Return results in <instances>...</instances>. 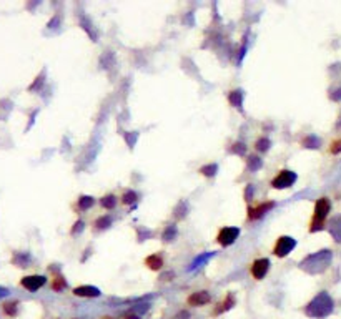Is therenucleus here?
I'll return each instance as SVG.
<instances>
[{
  "instance_id": "f257e3e1",
  "label": "nucleus",
  "mask_w": 341,
  "mask_h": 319,
  "mask_svg": "<svg viewBox=\"0 0 341 319\" xmlns=\"http://www.w3.org/2000/svg\"><path fill=\"white\" fill-rule=\"evenodd\" d=\"M333 306H335L333 298L326 291H322V292H318V294L313 298L308 304H306L305 314L308 317L323 319V317L330 316L333 312Z\"/></svg>"
},
{
  "instance_id": "f03ea898",
  "label": "nucleus",
  "mask_w": 341,
  "mask_h": 319,
  "mask_svg": "<svg viewBox=\"0 0 341 319\" xmlns=\"http://www.w3.org/2000/svg\"><path fill=\"white\" fill-rule=\"evenodd\" d=\"M333 261V255L330 249H322L318 253H313V255L306 256L302 263H300V268L303 271L310 272V275H318V272H323Z\"/></svg>"
},
{
  "instance_id": "7ed1b4c3",
  "label": "nucleus",
  "mask_w": 341,
  "mask_h": 319,
  "mask_svg": "<svg viewBox=\"0 0 341 319\" xmlns=\"http://www.w3.org/2000/svg\"><path fill=\"white\" fill-rule=\"evenodd\" d=\"M330 211H331V203L328 198L316 199L315 208H313V215L310 219L308 231L316 233V231L325 230V224H326V219H328V216H330Z\"/></svg>"
},
{
  "instance_id": "20e7f679",
  "label": "nucleus",
  "mask_w": 341,
  "mask_h": 319,
  "mask_svg": "<svg viewBox=\"0 0 341 319\" xmlns=\"http://www.w3.org/2000/svg\"><path fill=\"white\" fill-rule=\"evenodd\" d=\"M298 175L291 170H280L275 176L271 178V188L275 190H286L291 188L296 183Z\"/></svg>"
},
{
  "instance_id": "39448f33",
  "label": "nucleus",
  "mask_w": 341,
  "mask_h": 319,
  "mask_svg": "<svg viewBox=\"0 0 341 319\" xmlns=\"http://www.w3.org/2000/svg\"><path fill=\"white\" fill-rule=\"evenodd\" d=\"M276 206V203L273 201V199H266V201H260L257 204H250L248 206V215H246V219L248 221H258V219H262L266 213H270L273 208Z\"/></svg>"
},
{
  "instance_id": "423d86ee",
  "label": "nucleus",
  "mask_w": 341,
  "mask_h": 319,
  "mask_svg": "<svg viewBox=\"0 0 341 319\" xmlns=\"http://www.w3.org/2000/svg\"><path fill=\"white\" fill-rule=\"evenodd\" d=\"M295 248H296V239L293 236L283 235L275 241V246H273V255H275L276 258H286Z\"/></svg>"
},
{
  "instance_id": "0eeeda50",
  "label": "nucleus",
  "mask_w": 341,
  "mask_h": 319,
  "mask_svg": "<svg viewBox=\"0 0 341 319\" xmlns=\"http://www.w3.org/2000/svg\"><path fill=\"white\" fill-rule=\"evenodd\" d=\"M238 236H240L238 228H235V226H225V228H222L218 231L217 243L220 246H223V248H228V246H231L233 243L237 241Z\"/></svg>"
},
{
  "instance_id": "6e6552de",
  "label": "nucleus",
  "mask_w": 341,
  "mask_h": 319,
  "mask_svg": "<svg viewBox=\"0 0 341 319\" xmlns=\"http://www.w3.org/2000/svg\"><path fill=\"white\" fill-rule=\"evenodd\" d=\"M268 271H270V259L268 258H257L250 266V275L253 279H257V281L263 279L266 275H268Z\"/></svg>"
},
{
  "instance_id": "1a4fd4ad",
  "label": "nucleus",
  "mask_w": 341,
  "mask_h": 319,
  "mask_svg": "<svg viewBox=\"0 0 341 319\" xmlns=\"http://www.w3.org/2000/svg\"><path fill=\"white\" fill-rule=\"evenodd\" d=\"M47 283V278L45 276H40V275H32V276H25L20 279V286L25 288L27 291H38L40 288H44Z\"/></svg>"
},
{
  "instance_id": "9d476101",
  "label": "nucleus",
  "mask_w": 341,
  "mask_h": 319,
  "mask_svg": "<svg viewBox=\"0 0 341 319\" xmlns=\"http://www.w3.org/2000/svg\"><path fill=\"white\" fill-rule=\"evenodd\" d=\"M211 301V296L208 291H195L186 298V304L191 306V308H202V306H206Z\"/></svg>"
},
{
  "instance_id": "9b49d317",
  "label": "nucleus",
  "mask_w": 341,
  "mask_h": 319,
  "mask_svg": "<svg viewBox=\"0 0 341 319\" xmlns=\"http://www.w3.org/2000/svg\"><path fill=\"white\" fill-rule=\"evenodd\" d=\"M233 306H237V298H235V294L233 292H228L222 301H220L217 306H215V309H213V316H220V314H223V312H226V311H230Z\"/></svg>"
},
{
  "instance_id": "f8f14e48",
  "label": "nucleus",
  "mask_w": 341,
  "mask_h": 319,
  "mask_svg": "<svg viewBox=\"0 0 341 319\" xmlns=\"http://www.w3.org/2000/svg\"><path fill=\"white\" fill-rule=\"evenodd\" d=\"M73 296H78V298H98L102 292H100L98 288L95 286H90V284H82V286H77V288H73Z\"/></svg>"
},
{
  "instance_id": "ddd939ff",
  "label": "nucleus",
  "mask_w": 341,
  "mask_h": 319,
  "mask_svg": "<svg viewBox=\"0 0 341 319\" xmlns=\"http://www.w3.org/2000/svg\"><path fill=\"white\" fill-rule=\"evenodd\" d=\"M145 266L148 268L150 271H160L165 266V259H163V256L160 255V253H153V255H150V256H146L145 258Z\"/></svg>"
},
{
  "instance_id": "4468645a",
  "label": "nucleus",
  "mask_w": 341,
  "mask_h": 319,
  "mask_svg": "<svg viewBox=\"0 0 341 319\" xmlns=\"http://www.w3.org/2000/svg\"><path fill=\"white\" fill-rule=\"evenodd\" d=\"M113 223V218L110 215H103L95 219V223H93V228H95L97 231H102V230H109L110 226Z\"/></svg>"
},
{
  "instance_id": "2eb2a0df",
  "label": "nucleus",
  "mask_w": 341,
  "mask_h": 319,
  "mask_svg": "<svg viewBox=\"0 0 341 319\" xmlns=\"http://www.w3.org/2000/svg\"><path fill=\"white\" fill-rule=\"evenodd\" d=\"M330 233H331V236L335 238L336 243H341V216L335 218L330 223Z\"/></svg>"
},
{
  "instance_id": "dca6fc26",
  "label": "nucleus",
  "mask_w": 341,
  "mask_h": 319,
  "mask_svg": "<svg viewBox=\"0 0 341 319\" xmlns=\"http://www.w3.org/2000/svg\"><path fill=\"white\" fill-rule=\"evenodd\" d=\"M95 204V199H93L92 196H87V195H83V196H80L78 198V201H77V210L78 211H87V210H90L92 206Z\"/></svg>"
},
{
  "instance_id": "f3484780",
  "label": "nucleus",
  "mask_w": 341,
  "mask_h": 319,
  "mask_svg": "<svg viewBox=\"0 0 341 319\" xmlns=\"http://www.w3.org/2000/svg\"><path fill=\"white\" fill-rule=\"evenodd\" d=\"M177 235H178V230H177V226H175V224H168V226H166V228H165L163 235H162V241H163V243H170V241H175Z\"/></svg>"
},
{
  "instance_id": "a211bd4d",
  "label": "nucleus",
  "mask_w": 341,
  "mask_h": 319,
  "mask_svg": "<svg viewBox=\"0 0 341 319\" xmlns=\"http://www.w3.org/2000/svg\"><path fill=\"white\" fill-rule=\"evenodd\" d=\"M117 203H118V198L115 195H112V193L100 198V204H102V208L105 210H113L117 206Z\"/></svg>"
},
{
  "instance_id": "6ab92c4d",
  "label": "nucleus",
  "mask_w": 341,
  "mask_h": 319,
  "mask_svg": "<svg viewBox=\"0 0 341 319\" xmlns=\"http://www.w3.org/2000/svg\"><path fill=\"white\" fill-rule=\"evenodd\" d=\"M228 102L235 106V108H242V102H243V92L242 90H233L228 95Z\"/></svg>"
},
{
  "instance_id": "aec40b11",
  "label": "nucleus",
  "mask_w": 341,
  "mask_h": 319,
  "mask_svg": "<svg viewBox=\"0 0 341 319\" xmlns=\"http://www.w3.org/2000/svg\"><path fill=\"white\" fill-rule=\"evenodd\" d=\"M67 288V281H65V278L62 276V275H57L52 278V289L53 291H57V292H60V291H63Z\"/></svg>"
},
{
  "instance_id": "412c9836",
  "label": "nucleus",
  "mask_w": 341,
  "mask_h": 319,
  "mask_svg": "<svg viewBox=\"0 0 341 319\" xmlns=\"http://www.w3.org/2000/svg\"><path fill=\"white\" fill-rule=\"evenodd\" d=\"M217 171H218V165L217 163H208V165H205V166H202V168L198 170V173H202L203 176H206V178H213L217 175Z\"/></svg>"
},
{
  "instance_id": "4be33fe9",
  "label": "nucleus",
  "mask_w": 341,
  "mask_h": 319,
  "mask_svg": "<svg viewBox=\"0 0 341 319\" xmlns=\"http://www.w3.org/2000/svg\"><path fill=\"white\" fill-rule=\"evenodd\" d=\"M18 311V303L17 301H10L4 304V314L9 317H15Z\"/></svg>"
},
{
  "instance_id": "5701e85b",
  "label": "nucleus",
  "mask_w": 341,
  "mask_h": 319,
  "mask_svg": "<svg viewBox=\"0 0 341 319\" xmlns=\"http://www.w3.org/2000/svg\"><path fill=\"white\" fill-rule=\"evenodd\" d=\"M270 146H271V142H270V138H266V136L258 138V140H257V143H255L257 151H262V153H266V151H268V150H270Z\"/></svg>"
},
{
  "instance_id": "b1692460",
  "label": "nucleus",
  "mask_w": 341,
  "mask_h": 319,
  "mask_svg": "<svg viewBox=\"0 0 341 319\" xmlns=\"http://www.w3.org/2000/svg\"><path fill=\"white\" fill-rule=\"evenodd\" d=\"M122 203L123 204H132V203H137V199H138V195L135 191H132V190H129V191H125L123 195H122Z\"/></svg>"
},
{
  "instance_id": "393cba45",
  "label": "nucleus",
  "mask_w": 341,
  "mask_h": 319,
  "mask_svg": "<svg viewBox=\"0 0 341 319\" xmlns=\"http://www.w3.org/2000/svg\"><path fill=\"white\" fill-rule=\"evenodd\" d=\"M246 163H248V168H250L251 171H257V170L262 168V160H260L258 156H255V155L248 156V160H246Z\"/></svg>"
},
{
  "instance_id": "a878e982",
  "label": "nucleus",
  "mask_w": 341,
  "mask_h": 319,
  "mask_svg": "<svg viewBox=\"0 0 341 319\" xmlns=\"http://www.w3.org/2000/svg\"><path fill=\"white\" fill-rule=\"evenodd\" d=\"M303 145L306 146V148H318L319 146V140L316 136H308L303 140Z\"/></svg>"
},
{
  "instance_id": "bb28decb",
  "label": "nucleus",
  "mask_w": 341,
  "mask_h": 319,
  "mask_svg": "<svg viewBox=\"0 0 341 319\" xmlns=\"http://www.w3.org/2000/svg\"><path fill=\"white\" fill-rule=\"evenodd\" d=\"M230 151H231V153H237V155H245L246 146H245L242 142H237V143H233V145H231Z\"/></svg>"
},
{
  "instance_id": "cd10ccee",
  "label": "nucleus",
  "mask_w": 341,
  "mask_h": 319,
  "mask_svg": "<svg viewBox=\"0 0 341 319\" xmlns=\"http://www.w3.org/2000/svg\"><path fill=\"white\" fill-rule=\"evenodd\" d=\"M330 153L331 155H338V153H341V138L335 140V142L330 145Z\"/></svg>"
},
{
  "instance_id": "c85d7f7f",
  "label": "nucleus",
  "mask_w": 341,
  "mask_h": 319,
  "mask_svg": "<svg viewBox=\"0 0 341 319\" xmlns=\"http://www.w3.org/2000/svg\"><path fill=\"white\" fill-rule=\"evenodd\" d=\"M83 226H85V223L82 221V219H78V221H75V224H73V228H72V236H75L77 233H82L83 231Z\"/></svg>"
},
{
  "instance_id": "c756f323",
  "label": "nucleus",
  "mask_w": 341,
  "mask_h": 319,
  "mask_svg": "<svg viewBox=\"0 0 341 319\" xmlns=\"http://www.w3.org/2000/svg\"><path fill=\"white\" fill-rule=\"evenodd\" d=\"M123 319H142V316H138L135 311H130L123 316Z\"/></svg>"
},
{
  "instance_id": "7c9ffc66",
  "label": "nucleus",
  "mask_w": 341,
  "mask_h": 319,
  "mask_svg": "<svg viewBox=\"0 0 341 319\" xmlns=\"http://www.w3.org/2000/svg\"><path fill=\"white\" fill-rule=\"evenodd\" d=\"M188 317H190V314L186 311H180L178 314L175 316V319H188Z\"/></svg>"
},
{
  "instance_id": "2f4dec72",
  "label": "nucleus",
  "mask_w": 341,
  "mask_h": 319,
  "mask_svg": "<svg viewBox=\"0 0 341 319\" xmlns=\"http://www.w3.org/2000/svg\"><path fill=\"white\" fill-rule=\"evenodd\" d=\"M100 319H117V317H112V316H102Z\"/></svg>"
}]
</instances>
